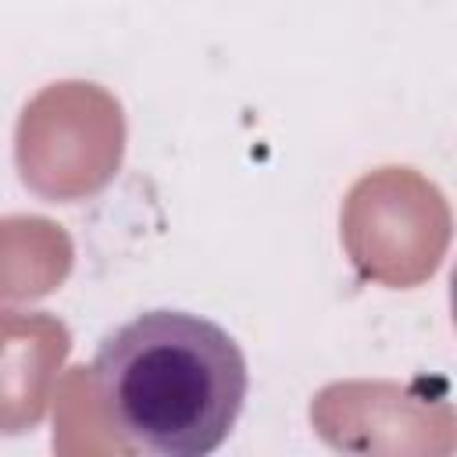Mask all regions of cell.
<instances>
[{
  "label": "cell",
  "mask_w": 457,
  "mask_h": 457,
  "mask_svg": "<svg viewBox=\"0 0 457 457\" xmlns=\"http://www.w3.org/2000/svg\"><path fill=\"white\" fill-rule=\"evenodd\" d=\"M93 386L111 428L129 446L204 457L232 436L250 371L239 343L218 321L161 307L104 336Z\"/></svg>",
  "instance_id": "6da1fadb"
}]
</instances>
